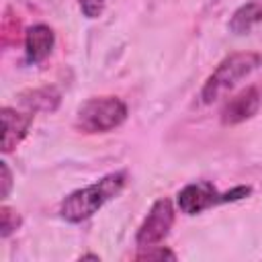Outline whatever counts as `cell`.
<instances>
[{"label": "cell", "mask_w": 262, "mask_h": 262, "mask_svg": "<svg viewBox=\"0 0 262 262\" xmlns=\"http://www.w3.org/2000/svg\"><path fill=\"white\" fill-rule=\"evenodd\" d=\"M262 102V94L256 86H248L239 90L235 96H231L223 108H221V123L223 125H239L248 119H252Z\"/></svg>", "instance_id": "obj_7"}, {"label": "cell", "mask_w": 262, "mask_h": 262, "mask_svg": "<svg viewBox=\"0 0 262 262\" xmlns=\"http://www.w3.org/2000/svg\"><path fill=\"white\" fill-rule=\"evenodd\" d=\"M55 47V33L51 27L39 23L27 29L25 35V51H27V61L37 66L41 63L45 57H49V53Z\"/></svg>", "instance_id": "obj_8"}, {"label": "cell", "mask_w": 262, "mask_h": 262, "mask_svg": "<svg viewBox=\"0 0 262 262\" xmlns=\"http://www.w3.org/2000/svg\"><path fill=\"white\" fill-rule=\"evenodd\" d=\"M174 225V207H172V201L162 196L158 199L147 217L143 219V223L139 225L137 233H135V244L139 250L143 248H149V246H158L160 242H164L170 233Z\"/></svg>", "instance_id": "obj_5"}, {"label": "cell", "mask_w": 262, "mask_h": 262, "mask_svg": "<svg viewBox=\"0 0 262 262\" xmlns=\"http://www.w3.org/2000/svg\"><path fill=\"white\" fill-rule=\"evenodd\" d=\"M0 182H2V186H0V199H8V194H10V188H12V172H10V168H8V164L6 162H0Z\"/></svg>", "instance_id": "obj_14"}, {"label": "cell", "mask_w": 262, "mask_h": 262, "mask_svg": "<svg viewBox=\"0 0 262 262\" xmlns=\"http://www.w3.org/2000/svg\"><path fill=\"white\" fill-rule=\"evenodd\" d=\"M20 102L25 108L31 111H53L59 104V92L55 88H37L20 96Z\"/></svg>", "instance_id": "obj_10"}, {"label": "cell", "mask_w": 262, "mask_h": 262, "mask_svg": "<svg viewBox=\"0 0 262 262\" xmlns=\"http://www.w3.org/2000/svg\"><path fill=\"white\" fill-rule=\"evenodd\" d=\"M0 119H2V151L8 154L27 137L35 119V111L31 108L16 111L12 106H4L0 111Z\"/></svg>", "instance_id": "obj_6"}, {"label": "cell", "mask_w": 262, "mask_h": 262, "mask_svg": "<svg viewBox=\"0 0 262 262\" xmlns=\"http://www.w3.org/2000/svg\"><path fill=\"white\" fill-rule=\"evenodd\" d=\"M262 23V2L250 0L242 4L229 18V31L233 35H248L256 25Z\"/></svg>", "instance_id": "obj_9"}, {"label": "cell", "mask_w": 262, "mask_h": 262, "mask_svg": "<svg viewBox=\"0 0 262 262\" xmlns=\"http://www.w3.org/2000/svg\"><path fill=\"white\" fill-rule=\"evenodd\" d=\"M125 182H127V172L117 170L84 188L70 192L59 205L61 219H66L68 223H82L90 219L98 209H102L111 199H115L125 188Z\"/></svg>", "instance_id": "obj_1"}, {"label": "cell", "mask_w": 262, "mask_h": 262, "mask_svg": "<svg viewBox=\"0 0 262 262\" xmlns=\"http://www.w3.org/2000/svg\"><path fill=\"white\" fill-rule=\"evenodd\" d=\"M248 194H252V186H233L231 190L221 192L209 180H201V182L186 184L182 190H178L176 203H178V209L184 215H199V213H203L211 207L242 201Z\"/></svg>", "instance_id": "obj_4"}, {"label": "cell", "mask_w": 262, "mask_h": 262, "mask_svg": "<svg viewBox=\"0 0 262 262\" xmlns=\"http://www.w3.org/2000/svg\"><path fill=\"white\" fill-rule=\"evenodd\" d=\"M104 2L106 0H78L80 10L88 18H98L102 14V10H104Z\"/></svg>", "instance_id": "obj_13"}, {"label": "cell", "mask_w": 262, "mask_h": 262, "mask_svg": "<svg viewBox=\"0 0 262 262\" xmlns=\"http://www.w3.org/2000/svg\"><path fill=\"white\" fill-rule=\"evenodd\" d=\"M18 227H20V215L12 207L2 205V209H0V235H2V239L12 235Z\"/></svg>", "instance_id": "obj_11"}, {"label": "cell", "mask_w": 262, "mask_h": 262, "mask_svg": "<svg viewBox=\"0 0 262 262\" xmlns=\"http://www.w3.org/2000/svg\"><path fill=\"white\" fill-rule=\"evenodd\" d=\"M164 258H170L174 260L176 254L164 246H149V248H143V252L137 254V260H164Z\"/></svg>", "instance_id": "obj_12"}, {"label": "cell", "mask_w": 262, "mask_h": 262, "mask_svg": "<svg viewBox=\"0 0 262 262\" xmlns=\"http://www.w3.org/2000/svg\"><path fill=\"white\" fill-rule=\"evenodd\" d=\"M127 104L119 96H94L76 111V129L82 133H106L127 121Z\"/></svg>", "instance_id": "obj_3"}, {"label": "cell", "mask_w": 262, "mask_h": 262, "mask_svg": "<svg viewBox=\"0 0 262 262\" xmlns=\"http://www.w3.org/2000/svg\"><path fill=\"white\" fill-rule=\"evenodd\" d=\"M260 66H262V55L254 53V51H239V53L227 55L205 80L201 94H199L201 102L203 104L215 102L217 98H221L225 92H229L239 80L248 78Z\"/></svg>", "instance_id": "obj_2"}]
</instances>
